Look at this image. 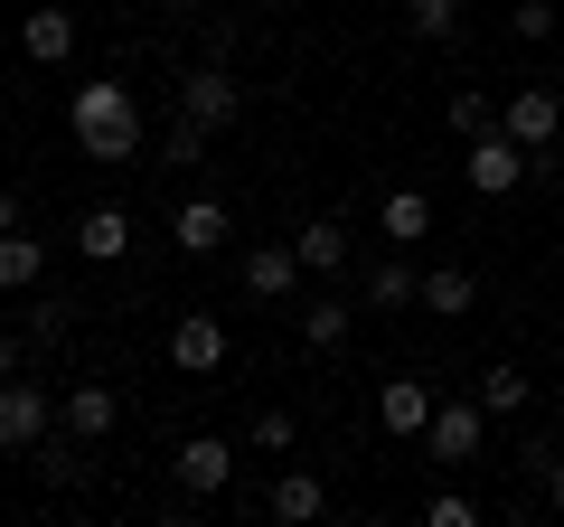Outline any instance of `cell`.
Instances as JSON below:
<instances>
[{
    "label": "cell",
    "instance_id": "cell-10",
    "mask_svg": "<svg viewBox=\"0 0 564 527\" xmlns=\"http://www.w3.org/2000/svg\"><path fill=\"white\" fill-rule=\"evenodd\" d=\"M433 406H443V396H433L423 377H386V386H377V424L395 433V443H423V424H433Z\"/></svg>",
    "mask_w": 564,
    "mask_h": 527
},
{
    "label": "cell",
    "instance_id": "cell-1",
    "mask_svg": "<svg viewBox=\"0 0 564 527\" xmlns=\"http://www.w3.org/2000/svg\"><path fill=\"white\" fill-rule=\"evenodd\" d=\"M66 122H76V142L95 151V161H141V142H151V122H141V95H132V85H113V76L76 85Z\"/></svg>",
    "mask_w": 564,
    "mask_h": 527
},
{
    "label": "cell",
    "instance_id": "cell-26",
    "mask_svg": "<svg viewBox=\"0 0 564 527\" xmlns=\"http://www.w3.org/2000/svg\"><path fill=\"white\" fill-rule=\"evenodd\" d=\"M527 396H536V386H527V367H508V358L480 377V406L489 415H527Z\"/></svg>",
    "mask_w": 564,
    "mask_h": 527
},
{
    "label": "cell",
    "instance_id": "cell-13",
    "mask_svg": "<svg viewBox=\"0 0 564 527\" xmlns=\"http://www.w3.org/2000/svg\"><path fill=\"white\" fill-rule=\"evenodd\" d=\"M20 57L29 66H66L76 57V10H20Z\"/></svg>",
    "mask_w": 564,
    "mask_h": 527
},
{
    "label": "cell",
    "instance_id": "cell-15",
    "mask_svg": "<svg viewBox=\"0 0 564 527\" xmlns=\"http://www.w3.org/2000/svg\"><path fill=\"white\" fill-rule=\"evenodd\" d=\"M85 452H95V443H76V433H66V424H57V433H39V443H29V452H20V462H29V471H39V481H47V490H76V481H85Z\"/></svg>",
    "mask_w": 564,
    "mask_h": 527
},
{
    "label": "cell",
    "instance_id": "cell-9",
    "mask_svg": "<svg viewBox=\"0 0 564 527\" xmlns=\"http://www.w3.org/2000/svg\"><path fill=\"white\" fill-rule=\"evenodd\" d=\"M414 302H423V273L404 264V245H386V255L358 273V311H414Z\"/></svg>",
    "mask_w": 564,
    "mask_h": 527
},
{
    "label": "cell",
    "instance_id": "cell-24",
    "mask_svg": "<svg viewBox=\"0 0 564 527\" xmlns=\"http://www.w3.org/2000/svg\"><path fill=\"white\" fill-rule=\"evenodd\" d=\"M20 311H29V340H39V348H47V340H66V330H76V302H66V292H47V283L29 292Z\"/></svg>",
    "mask_w": 564,
    "mask_h": 527
},
{
    "label": "cell",
    "instance_id": "cell-5",
    "mask_svg": "<svg viewBox=\"0 0 564 527\" xmlns=\"http://www.w3.org/2000/svg\"><path fill=\"white\" fill-rule=\"evenodd\" d=\"M39 433H57V396L29 377H0V452H29Z\"/></svg>",
    "mask_w": 564,
    "mask_h": 527
},
{
    "label": "cell",
    "instance_id": "cell-18",
    "mask_svg": "<svg viewBox=\"0 0 564 527\" xmlns=\"http://www.w3.org/2000/svg\"><path fill=\"white\" fill-rule=\"evenodd\" d=\"M321 508H329L321 471H282V481L263 490V518H282V527H302V518H321Z\"/></svg>",
    "mask_w": 564,
    "mask_h": 527
},
{
    "label": "cell",
    "instance_id": "cell-19",
    "mask_svg": "<svg viewBox=\"0 0 564 527\" xmlns=\"http://www.w3.org/2000/svg\"><path fill=\"white\" fill-rule=\"evenodd\" d=\"M292 255H302V273H321V283H329V273H348V226L339 217H311L302 236H292Z\"/></svg>",
    "mask_w": 564,
    "mask_h": 527
},
{
    "label": "cell",
    "instance_id": "cell-35",
    "mask_svg": "<svg viewBox=\"0 0 564 527\" xmlns=\"http://www.w3.org/2000/svg\"><path fill=\"white\" fill-rule=\"evenodd\" d=\"M555 10H564V0H555Z\"/></svg>",
    "mask_w": 564,
    "mask_h": 527
},
{
    "label": "cell",
    "instance_id": "cell-8",
    "mask_svg": "<svg viewBox=\"0 0 564 527\" xmlns=\"http://www.w3.org/2000/svg\"><path fill=\"white\" fill-rule=\"evenodd\" d=\"M170 367H180V377H217L226 367V321L217 311H180V321H170Z\"/></svg>",
    "mask_w": 564,
    "mask_h": 527
},
{
    "label": "cell",
    "instance_id": "cell-16",
    "mask_svg": "<svg viewBox=\"0 0 564 527\" xmlns=\"http://www.w3.org/2000/svg\"><path fill=\"white\" fill-rule=\"evenodd\" d=\"M377 236L386 245H423L433 236V198H423V189H386L377 198Z\"/></svg>",
    "mask_w": 564,
    "mask_h": 527
},
{
    "label": "cell",
    "instance_id": "cell-6",
    "mask_svg": "<svg viewBox=\"0 0 564 527\" xmlns=\"http://www.w3.org/2000/svg\"><path fill=\"white\" fill-rule=\"evenodd\" d=\"M170 481H180L188 499H217V490L236 481V443H226V433H188V443L170 452Z\"/></svg>",
    "mask_w": 564,
    "mask_h": 527
},
{
    "label": "cell",
    "instance_id": "cell-17",
    "mask_svg": "<svg viewBox=\"0 0 564 527\" xmlns=\"http://www.w3.org/2000/svg\"><path fill=\"white\" fill-rule=\"evenodd\" d=\"M76 255L85 264H122L132 255V217H122V207H85L76 217Z\"/></svg>",
    "mask_w": 564,
    "mask_h": 527
},
{
    "label": "cell",
    "instance_id": "cell-4",
    "mask_svg": "<svg viewBox=\"0 0 564 527\" xmlns=\"http://www.w3.org/2000/svg\"><path fill=\"white\" fill-rule=\"evenodd\" d=\"M499 132L508 142H527L545 161V151H555V132H564V85H518V95L499 104Z\"/></svg>",
    "mask_w": 564,
    "mask_h": 527
},
{
    "label": "cell",
    "instance_id": "cell-28",
    "mask_svg": "<svg viewBox=\"0 0 564 527\" xmlns=\"http://www.w3.org/2000/svg\"><path fill=\"white\" fill-rule=\"evenodd\" d=\"M245 443H254V452H292V443H302V424H292L282 406H263L254 424H245Z\"/></svg>",
    "mask_w": 564,
    "mask_h": 527
},
{
    "label": "cell",
    "instance_id": "cell-20",
    "mask_svg": "<svg viewBox=\"0 0 564 527\" xmlns=\"http://www.w3.org/2000/svg\"><path fill=\"white\" fill-rule=\"evenodd\" d=\"M39 283H47V245L29 226H10L0 236V292H39Z\"/></svg>",
    "mask_w": 564,
    "mask_h": 527
},
{
    "label": "cell",
    "instance_id": "cell-30",
    "mask_svg": "<svg viewBox=\"0 0 564 527\" xmlns=\"http://www.w3.org/2000/svg\"><path fill=\"white\" fill-rule=\"evenodd\" d=\"M423 518H433V527H470L480 508H470V490H433V499H423Z\"/></svg>",
    "mask_w": 564,
    "mask_h": 527
},
{
    "label": "cell",
    "instance_id": "cell-27",
    "mask_svg": "<svg viewBox=\"0 0 564 527\" xmlns=\"http://www.w3.org/2000/svg\"><path fill=\"white\" fill-rule=\"evenodd\" d=\"M404 29H414V39H462V0H404Z\"/></svg>",
    "mask_w": 564,
    "mask_h": 527
},
{
    "label": "cell",
    "instance_id": "cell-23",
    "mask_svg": "<svg viewBox=\"0 0 564 527\" xmlns=\"http://www.w3.org/2000/svg\"><path fill=\"white\" fill-rule=\"evenodd\" d=\"M207 142H217V132H207V122H188L180 104H170V122H161V161L188 170V161H207Z\"/></svg>",
    "mask_w": 564,
    "mask_h": 527
},
{
    "label": "cell",
    "instance_id": "cell-2",
    "mask_svg": "<svg viewBox=\"0 0 564 527\" xmlns=\"http://www.w3.org/2000/svg\"><path fill=\"white\" fill-rule=\"evenodd\" d=\"M480 443H489V406H470V396H443V406H433V424H423V462L462 471V462H480Z\"/></svg>",
    "mask_w": 564,
    "mask_h": 527
},
{
    "label": "cell",
    "instance_id": "cell-34",
    "mask_svg": "<svg viewBox=\"0 0 564 527\" xmlns=\"http://www.w3.org/2000/svg\"><path fill=\"white\" fill-rule=\"evenodd\" d=\"M161 10H207V0H161Z\"/></svg>",
    "mask_w": 564,
    "mask_h": 527
},
{
    "label": "cell",
    "instance_id": "cell-25",
    "mask_svg": "<svg viewBox=\"0 0 564 527\" xmlns=\"http://www.w3.org/2000/svg\"><path fill=\"white\" fill-rule=\"evenodd\" d=\"M443 122H452V132H462V142H480L489 122H499V95H480V85H462V95L443 104Z\"/></svg>",
    "mask_w": 564,
    "mask_h": 527
},
{
    "label": "cell",
    "instance_id": "cell-12",
    "mask_svg": "<svg viewBox=\"0 0 564 527\" xmlns=\"http://www.w3.org/2000/svg\"><path fill=\"white\" fill-rule=\"evenodd\" d=\"M302 292V255L292 245H245V302H292Z\"/></svg>",
    "mask_w": 564,
    "mask_h": 527
},
{
    "label": "cell",
    "instance_id": "cell-33",
    "mask_svg": "<svg viewBox=\"0 0 564 527\" xmlns=\"http://www.w3.org/2000/svg\"><path fill=\"white\" fill-rule=\"evenodd\" d=\"M10 226H20V198H10V189H0V236H10Z\"/></svg>",
    "mask_w": 564,
    "mask_h": 527
},
{
    "label": "cell",
    "instance_id": "cell-32",
    "mask_svg": "<svg viewBox=\"0 0 564 527\" xmlns=\"http://www.w3.org/2000/svg\"><path fill=\"white\" fill-rule=\"evenodd\" d=\"M536 481H545V499H555V518H564V452H545V471H536Z\"/></svg>",
    "mask_w": 564,
    "mask_h": 527
},
{
    "label": "cell",
    "instance_id": "cell-29",
    "mask_svg": "<svg viewBox=\"0 0 564 527\" xmlns=\"http://www.w3.org/2000/svg\"><path fill=\"white\" fill-rule=\"evenodd\" d=\"M555 20H564L555 0H518V10H508V39H545Z\"/></svg>",
    "mask_w": 564,
    "mask_h": 527
},
{
    "label": "cell",
    "instance_id": "cell-7",
    "mask_svg": "<svg viewBox=\"0 0 564 527\" xmlns=\"http://www.w3.org/2000/svg\"><path fill=\"white\" fill-rule=\"evenodd\" d=\"M470 189H480V198H508V189H518L527 180V170H536V151H527V142H508V132H499V122H489V132H480V142H470Z\"/></svg>",
    "mask_w": 564,
    "mask_h": 527
},
{
    "label": "cell",
    "instance_id": "cell-14",
    "mask_svg": "<svg viewBox=\"0 0 564 527\" xmlns=\"http://www.w3.org/2000/svg\"><path fill=\"white\" fill-rule=\"evenodd\" d=\"M170 236H180V255H217V245L236 236V207L226 198H188L180 217H170Z\"/></svg>",
    "mask_w": 564,
    "mask_h": 527
},
{
    "label": "cell",
    "instance_id": "cell-3",
    "mask_svg": "<svg viewBox=\"0 0 564 527\" xmlns=\"http://www.w3.org/2000/svg\"><path fill=\"white\" fill-rule=\"evenodd\" d=\"M180 114L207 122V132H236V122H245V85L226 76V57H198V66L180 76Z\"/></svg>",
    "mask_w": 564,
    "mask_h": 527
},
{
    "label": "cell",
    "instance_id": "cell-11",
    "mask_svg": "<svg viewBox=\"0 0 564 527\" xmlns=\"http://www.w3.org/2000/svg\"><path fill=\"white\" fill-rule=\"evenodd\" d=\"M57 424L76 433V443H104V433L122 424V396H113V386H95V377H85V386H66V396H57Z\"/></svg>",
    "mask_w": 564,
    "mask_h": 527
},
{
    "label": "cell",
    "instance_id": "cell-31",
    "mask_svg": "<svg viewBox=\"0 0 564 527\" xmlns=\"http://www.w3.org/2000/svg\"><path fill=\"white\" fill-rule=\"evenodd\" d=\"M29 358H39V340H20V330H0V377H29Z\"/></svg>",
    "mask_w": 564,
    "mask_h": 527
},
{
    "label": "cell",
    "instance_id": "cell-21",
    "mask_svg": "<svg viewBox=\"0 0 564 527\" xmlns=\"http://www.w3.org/2000/svg\"><path fill=\"white\" fill-rule=\"evenodd\" d=\"M348 321H358V302H339V292H321V302L302 311V348H311V358H329V348L348 340Z\"/></svg>",
    "mask_w": 564,
    "mask_h": 527
},
{
    "label": "cell",
    "instance_id": "cell-22",
    "mask_svg": "<svg viewBox=\"0 0 564 527\" xmlns=\"http://www.w3.org/2000/svg\"><path fill=\"white\" fill-rule=\"evenodd\" d=\"M470 302H480V283H470V264H433V273H423V311H443V321H462Z\"/></svg>",
    "mask_w": 564,
    "mask_h": 527
}]
</instances>
